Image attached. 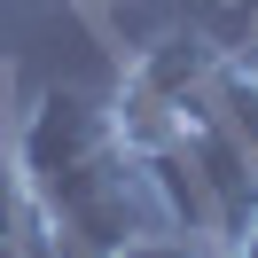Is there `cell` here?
I'll list each match as a JSON object with an SVG mask.
<instances>
[{
    "mask_svg": "<svg viewBox=\"0 0 258 258\" xmlns=\"http://www.w3.org/2000/svg\"><path fill=\"white\" fill-rule=\"evenodd\" d=\"M8 157L24 164L32 196L47 204L63 258H110L133 235L164 227L157 188H149L125 125H117L110 94H94V86H39L16 110Z\"/></svg>",
    "mask_w": 258,
    "mask_h": 258,
    "instance_id": "obj_1",
    "label": "cell"
},
{
    "mask_svg": "<svg viewBox=\"0 0 258 258\" xmlns=\"http://www.w3.org/2000/svg\"><path fill=\"white\" fill-rule=\"evenodd\" d=\"M0 258H63L47 204L32 196V180H24V164L8 149H0Z\"/></svg>",
    "mask_w": 258,
    "mask_h": 258,
    "instance_id": "obj_2",
    "label": "cell"
},
{
    "mask_svg": "<svg viewBox=\"0 0 258 258\" xmlns=\"http://www.w3.org/2000/svg\"><path fill=\"white\" fill-rule=\"evenodd\" d=\"M110 258H219V242H204V235H172V227H157V235H133L125 250H110Z\"/></svg>",
    "mask_w": 258,
    "mask_h": 258,
    "instance_id": "obj_3",
    "label": "cell"
},
{
    "mask_svg": "<svg viewBox=\"0 0 258 258\" xmlns=\"http://www.w3.org/2000/svg\"><path fill=\"white\" fill-rule=\"evenodd\" d=\"M219 258H258V227H242L235 242H219Z\"/></svg>",
    "mask_w": 258,
    "mask_h": 258,
    "instance_id": "obj_4",
    "label": "cell"
},
{
    "mask_svg": "<svg viewBox=\"0 0 258 258\" xmlns=\"http://www.w3.org/2000/svg\"><path fill=\"white\" fill-rule=\"evenodd\" d=\"M242 71H250V86H258V55H242Z\"/></svg>",
    "mask_w": 258,
    "mask_h": 258,
    "instance_id": "obj_5",
    "label": "cell"
},
{
    "mask_svg": "<svg viewBox=\"0 0 258 258\" xmlns=\"http://www.w3.org/2000/svg\"><path fill=\"white\" fill-rule=\"evenodd\" d=\"M79 8H117V0H79Z\"/></svg>",
    "mask_w": 258,
    "mask_h": 258,
    "instance_id": "obj_6",
    "label": "cell"
},
{
    "mask_svg": "<svg viewBox=\"0 0 258 258\" xmlns=\"http://www.w3.org/2000/svg\"><path fill=\"white\" fill-rule=\"evenodd\" d=\"M0 79H8V71H0Z\"/></svg>",
    "mask_w": 258,
    "mask_h": 258,
    "instance_id": "obj_7",
    "label": "cell"
}]
</instances>
